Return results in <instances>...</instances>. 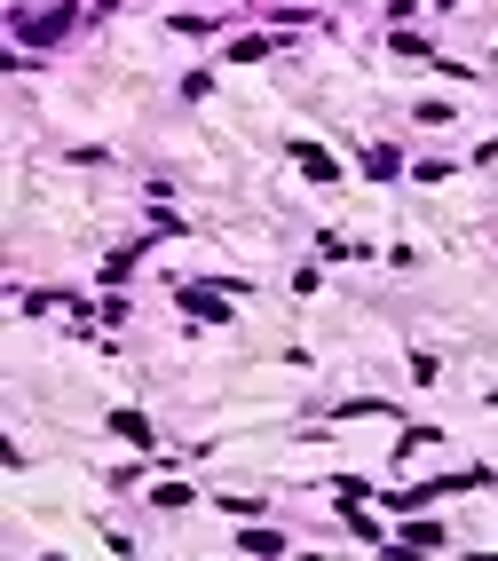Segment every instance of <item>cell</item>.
Instances as JSON below:
<instances>
[{
    "label": "cell",
    "instance_id": "cell-1",
    "mask_svg": "<svg viewBox=\"0 0 498 561\" xmlns=\"http://www.w3.org/2000/svg\"><path fill=\"white\" fill-rule=\"evenodd\" d=\"M182 293V309H198V317H221V293H206V285H174Z\"/></svg>",
    "mask_w": 498,
    "mask_h": 561
},
{
    "label": "cell",
    "instance_id": "cell-2",
    "mask_svg": "<svg viewBox=\"0 0 498 561\" xmlns=\"http://www.w3.org/2000/svg\"><path fill=\"white\" fill-rule=\"evenodd\" d=\"M111 427H119L127 443H151V419H143V411H111Z\"/></svg>",
    "mask_w": 498,
    "mask_h": 561
},
{
    "label": "cell",
    "instance_id": "cell-3",
    "mask_svg": "<svg viewBox=\"0 0 498 561\" xmlns=\"http://www.w3.org/2000/svg\"><path fill=\"white\" fill-rule=\"evenodd\" d=\"M293 159H301V167L317 174V182H332V159H325V151H317V143H301V151H293Z\"/></svg>",
    "mask_w": 498,
    "mask_h": 561
}]
</instances>
